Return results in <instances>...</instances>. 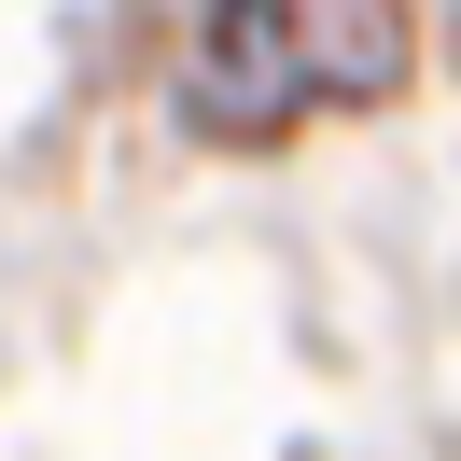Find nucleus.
Listing matches in <instances>:
<instances>
[{"label":"nucleus","mask_w":461,"mask_h":461,"mask_svg":"<svg viewBox=\"0 0 461 461\" xmlns=\"http://www.w3.org/2000/svg\"><path fill=\"white\" fill-rule=\"evenodd\" d=\"M392 85H405V0H210L182 113L210 140H280V126Z\"/></svg>","instance_id":"1"}]
</instances>
